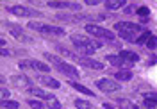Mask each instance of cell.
<instances>
[{
    "label": "cell",
    "instance_id": "6da1fadb",
    "mask_svg": "<svg viewBox=\"0 0 157 109\" xmlns=\"http://www.w3.org/2000/svg\"><path fill=\"white\" fill-rule=\"evenodd\" d=\"M114 30L120 34V38L130 43H136L137 36L143 32V27L137 23H130V21H118L114 25Z\"/></svg>",
    "mask_w": 157,
    "mask_h": 109
},
{
    "label": "cell",
    "instance_id": "7a4b0ae2",
    "mask_svg": "<svg viewBox=\"0 0 157 109\" xmlns=\"http://www.w3.org/2000/svg\"><path fill=\"white\" fill-rule=\"evenodd\" d=\"M71 43H73L75 49H77L80 54H84V56L95 54V50L102 49V43L93 41V40H89V38H84V36H80V34H73V36H71Z\"/></svg>",
    "mask_w": 157,
    "mask_h": 109
},
{
    "label": "cell",
    "instance_id": "3957f363",
    "mask_svg": "<svg viewBox=\"0 0 157 109\" xmlns=\"http://www.w3.org/2000/svg\"><path fill=\"white\" fill-rule=\"evenodd\" d=\"M45 59L50 61V63L57 68V72H61V73H64V75H68V77H73V79L80 77V72H78L75 66H71V64H68V63L61 61L59 57H56V56H52V54H45Z\"/></svg>",
    "mask_w": 157,
    "mask_h": 109
},
{
    "label": "cell",
    "instance_id": "277c9868",
    "mask_svg": "<svg viewBox=\"0 0 157 109\" xmlns=\"http://www.w3.org/2000/svg\"><path fill=\"white\" fill-rule=\"evenodd\" d=\"M84 29H86L88 34L95 36V38H100V40H107V41H111V43H114V40H116V34H114L113 30L104 29V27H100L97 23H88Z\"/></svg>",
    "mask_w": 157,
    "mask_h": 109
},
{
    "label": "cell",
    "instance_id": "5b68a950",
    "mask_svg": "<svg viewBox=\"0 0 157 109\" xmlns=\"http://www.w3.org/2000/svg\"><path fill=\"white\" fill-rule=\"evenodd\" d=\"M27 27L32 30H38L41 34H48V36H64V29L52 27V25H43V23H38V21H29Z\"/></svg>",
    "mask_w": 157,
    "mask_h": 109
},
{
    "label": "cell",
    "instance_id": "8992f818",
    "mask_svg": "<svg viewBox=\"0 0 157 109\" xmlns=\"http://www.w3.org/2000/svg\"><path fill=\"white\" fill-rule=\"evenodd\" d=\"M95 84H97V88L100 91H105V93H113V91H120L121 89V84H118L116 80L113 79H98Z\"/></svg>",
    "mask_w": 157,
    "mask_h": 109
},
{
    "label": "cell",
    "instance_id": "52a82bcc",
    "mask_svg": "<svg viewBox=\"0 0 157 109\" xmlns=\"http://www.w3.org/2000/svg\"><path fill=\"white\" fill-rule=\"evenodd\" d=\"M48 7L54 9H70V11H80V4L77 2H70V0H50Z\"/></svg>",
    "mask_w": 157,
    "mask_h": 109
},
{
    "label": "cell",
    "instance_id": "ba28073f",
    "mask_svg": "<svg viewBox=\"0 0 157 109\" xmlns=\"http://www.w3.org/2000/svg\"><path fill=\"white\" fill-rule=\"evenodd\" d=\"M7 13L16 14V16H39L41 14L36 9H29L25 6H7Z\"/></svg>",
    "mask_w": 157,
    "mask_h": 109
},
{
    "label": "cell",
    "instance_id": "9c48e42d",
    "mask_svg": "<svg viewBox=\"0 0 157 109\" xmlns=\"http://www.w3.org/2000/svg\"><path fill=\"white\" fill-rule=\"evenodd\" d=\"M18 66L20 68H32L36 72H50V66L41 61H20Z\"/></svg>",
    "mask_w": 157,
    "mask_h": 109
},
{
    "label": "cell",
    "instance_id": "30bf717a",
    "mask_svg": "<svg viewBox=\"0 0 157 109\" xmlns=\"http://www.w3.org/2000/svg\"><path fill=\"white\" fill-rule=\"evenodd\" d=\"M6 27H7L11 34H13L14 38H18L20 41H25V43H30V41H32L29 36H25V34H23V30L20 29V25H16V23H6Z\"/></svg>",
    "mask_w": 157,
    "mask_h": 109
},
{
    "label": "cell",
    "instance_id": "8fae6325",
    "mask_svg": "<svg viewBox=\"0 0 157 109\" xmlns=\"http://www.w3.org/2000/svg\"><path fill=\"white\" fill-rule=\"evenodd\" d=\"M77 63H78V64H82V66H86V68L97 70V72L104 70V64H102L100 61H95V59H91V57H78Z\"/></svg>",
    "mask_w": 157,
    "mask_h": 109
},
{
    "label": "cell",
    "instance_id": "7c38bea8",
    "mask_svg": "<svg viewBox=\"0 0 157 109\" xmlns=\"http://www.w3.org/2000/svg\"><path fill=\"white\" fill-rule=\"evenodd\" d=\"M105 61H107L109 64H114V66H121V68H125V70H128L130 68V64H128L127 61L123 59L120 54L118 56H113V54H109V56H105Z\"/></svg>",
    "mask_w": 157,
    "mask_h": 109
},
{
    "label": "cell",
    "instance_id": "4fadbf2b",
    "mask_svg": "<svg viewBox=\"0 0 157 109\" xmlns=\"http://www.w3.org/2000/svg\"><path fill=\"white\" fill-rule=\"evenodd\" d=\"M120 56L127 61L130 66H132V64H136L137 61H139V56H137L136 52H130V50H121V52H120Z\"/></svg>",
    "mask_w": 157,
    "mask_h": 109
},
{
    "label": "cell",
    "instance_id": "5bb4252c",
    "mask_svg": "<svg viewBox=\"0 0 157 109\" xmlns=\"http://www.w3.org/2000/svg\"><path fill=\"white\" fill-rule=\"evenodd\" d=\"M39 82L43 86H47V88H54V89L61 88V82L57 79H52V77H39Z\"/></svg>",
    "mask_w": 157,
    "mask_h": 109
},
{
    "label": "cell",
    "instance_id": "9a60e30c",
    "mask_svg": "<svg viewBox=\"0 0 157 109\" xmlns=\"http://www.w3.org/2000/svg\"><path fill=\"white\" fill-rule=\"evenodd\" d=\"M11 82L13 84H16L18 88H29L30 80L27 77H23V75H14V77H11Z\"/></svg>",
    "mask_w": 157,
    "mask_h": 109
},
{
    "label": "cell",
    "instance_id": "2e32d148",
    "mask_svg": "<svg viewBox=\"0 0 157 109\" xmlns=\"http://www.w3.org/2000/svg\"><path fill=\"white\" fill-rule=\"evenodd\" d=\"M29 91L34 95V97H39V99H45V100H52L56 99L54 95H50V93H47L45 89H39V88H29Z\"/></svg>",
    "mask_w": 157,
    "mask_h": 109
},
{
    "label": "cell",
    "instance_id": "e0dca14e",
    "mask_svg": "<svg viewBox=\"0 0 157 109\" xmlns=\"http://www.w3.org/2000/svg\"><path fill=\"white\" fill-rule=\"evenodd\" d=\"M125 6V0H105V7L109 11H116Z\"/></svg>",
    "mask_w": 157,
    "mask_h": 109
},
{
    "label": "cell",
    "instance_id": "ac0fdd59",
    "mask_svg": "<svg viewBox=\"0 0 157 109\" xmlns=\"http://www.w3.org/2000/svg\"><path fill=\"white\" fill-rule=\"evenodd\" d=\"M143 102L150 106V107H155L157 106V93H147L145 97H143Z\"/></svg>",
    "mask_w": 157,
    "mask_h": 109
},
{
    "label": "cell",
    "instance_id": "d6986e66",
    "mask_svg": "<svg viewBox=\"0 0 157 109\" xmlns=\"http://www.w3.org/2000/svg\"><path fill=\"white\" fill-rule=\"evenodd\" d=\"M57 50L61 52V54H63V56H64V57H66V59H71V61H77V59H78L77 54H73L71 50L64 49V47H61V45H57Z\"/></svg>",
    "mask_w": 157,
    "mask_h": 109
},
{
    "label": "cell",
    "instance_id": "ffe728a7",
    "mask_svg": "<svg viewBox=\"0 0 157 109\" xmlns=\"http://www.w3.org/2000/svg\"><path fill=\"white\" fill-rule=\"evenodd\" d=\"M150 38H152V32H150V30H143V32H141V34L137 36L136 43H137V45H147Z\"/></svg>",
    "mask_w": 157,
    "mask_h": 109
},
{
    "label": "cell",
    "instance_id": "44dd1931",
    "mask_svg": "<svg viewBox=\"0 0 157 109\" xmlns=\"http://www.w3.org/2000/svg\"><path fill=\"white\" fill-rule=\"evenodd\" d=\"M116 79L118 80H130L132 79V72H130V70H118Z\"/></svg>",
    "mask_w": 157,
    "mask_h": 109
},
{
    "label": "cell",
    "instance_id": "7402d4cb",
    "mask_svg": "<svg viewBox=\"0 0 157 109\" xmlns=\"http://www.w3.org/2000/svg\"><path fill=\"white\" fill-rule=\"evenodd\" d=\"M73 88L77 89V91H80V93H84V95H89V97H93V91L89 88H86V86H82V84H78V82H70Z\"/></svg>",
    "mask_w": 157,
    "mask_h": 109
},
{
    "label": "cell",
    "instance_id": "603a6c76",
    "mask_svg": "<svg viewBox=\"0 0 157 109\" xmlns=\"http://www.w3.org/2000/svg\"><path fill=\"white\" fill-rule=\"evenodd\" d=\"M75 107L77 109H95V106L86 102V100H75Z\"/></svg>",
    "mask_w": 157,
    "mask_h": 109
},
{
    "label": "cell",
    "instance_id": "cb8c5ba5",
    "mask_svg": "<svg viewBox=\"0 0 157 109\" xmlns=\"http://www.w3.org/2000/svg\"><path fill=\"white\" fill-rule=\"evenodd\" d=\"M2 107L4 109H18L20 104L14 100H2Z\"/></svg>",
    "mask_w": 157,
    "mask_h": 109
},
{
    "label": "cell",
    "instance_id": "d4e9b609",
    "mask_svg": "<svg viewBox=\"0 0 157 109\" xmlns=\"http://www.w3.org/2000/svg\"><path fill=\"white\" fill-rule=\"evenodd\" d=\"M27 104H29L32 109H43V102H39V100L29 99V100H27Z\"/></svg>",
    "mask_w": 157,
    "mask_h": 109
},
{
    "label": "cell",
    "instance_id": "484cf974",
    "mask_svg": "<svg viewBox=\"0 0 157 109\" xmlns=\"http://www.w3.org/2000/svg\"><path fill=\"white\" fill-rule=\"evenodd\" d=\"M48 109H61V104H59V100H57V99L48 100Z\"/></svg>",
    "mask_w": 157,
    "mask_h": 109
},
{
    "label": "cell",
    "instance_id": "4316f807",
    "mask_svg": "<svg viewBox=\"0 0 157 109\" xmlns=\"http://www.w3.org/2000/svg\"><path fill=\"white\" fill-rule=\"evenodd\" d=\"M147 47H148V49H150V50L157 49V38H155V36H152V38H150V40H148Z\"/></svg>",
    "mask_w": 157,
    "mask_h": 109
},
{
    "label": "cell",
    "instance_id": "83f0119b",
    "mask_svg": "<svg viewBox=\"0 0 157 109\" xmlns=\"http://www.w3.org/2000/svg\"><path fill=\"white\" fill-rule=\"evenodd\" d=\"M148 13H150V9H148V7H145V6L137 9V14H139V16H143V18H147V16H148Z\"/></svg>",
    "mask_w": 157,
    "mask_h": 109
},
{
    "label": "cell",
    "instance_id": "f1b7e54d",
    "mask_svg": "<svg viewBox=\"0 0 157 109\" xmlns=\"http://www.w3.org/2000/svg\"><path fill=\"white\" fill-rule=\"evenodd\" d=\"M134 109H154V107H150V106H147L143 102V104H134Z\"/></svg>",
    "mask_w": 157,
    "mask_h": 109
},
{
    "label": "cell",
    "instance_id": "f546056e",
    "mask_svg": "<svg viewBox=\"0 0 157 109\" xmlns=\"http://www.w3.org/2000/svg\"><path fill=\"white\" fill-rule=\"evenodd\" d=\"M84 2H86V6H98L102 0H84Z\"/></svg>",
    "mask_w": 157,
    "mask_h": 109
},
{
    "label": "cell",
    "instance_id": "4dcf8cb0",
    "mask_svg": "<svg viewBox=\"0 0 157 109\" xmlns=\"http://www.w3.org/2000/svg\"><path fill=\"white\" fill-rule=\"evenodd\" d=\"M7 97H9V91L6 88H2V100H7Z\"/></svg>",
    "mask_w": 157,
    "mask_h": 109
},
{
    "label": "cell",
    "instance_id": "1f68e13d",
    "mask_svg": "<svg viewBox=\"0 0 157 109\" xmlns=\"http://www.w3.org/2000/svg\"><path fill=\"white\" fill-rule=\"evenodd\" d=\"M125 13H127V14H132V13H136V7L128 6V7H125Z\"/></svg>",
    "mask_w": 157,
    "mask_h": 109
},
{
    "label": "cell",
    "instance_id": "d6a6232c",
    "mask_svg": "<svg viewBox=\"0 0 157 109\" xmlns=\"http://www.w3.org/2000/svg\"><path fill=\"white\" fill-rule=\"evenodd\" d=\"M2 56H4V57H9V52H7L6 47H2Z\"/></svg>",
    "mask_w": 157,
    "mask_h": 109
},
{
    "label": "cell",
    "instance_id": "836d02e7",
    "mask_svg": "<svg viewBox=\"0 0 157 109\" xmlns=\"http://www.w3.org/2000/svg\"><path fill=\"white\" fill-rule=\"evenodd\" d=\"M104 107H105V109H118V107H114L113 104H109V102H105V104H104Z\"/></svg>",
    "mask_w": 157,
    "mask_h": 109
}]
</instances>
